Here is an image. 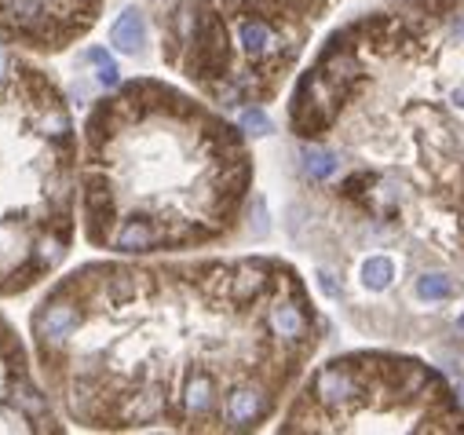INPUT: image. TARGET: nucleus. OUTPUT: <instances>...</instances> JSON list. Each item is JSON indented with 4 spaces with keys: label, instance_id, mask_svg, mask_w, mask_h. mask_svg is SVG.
<instances>
[{
    "label": "nucleus",
    "instance_id": "f257e3e1",
    "mask_svg": "<svg viewBox=\"0 0 464 435\" xmlns=\"http://www.w3.org/2000/svg\"><path fill=\"white\" fill-rule=\"evenodd\" d=\"M289 431H431L460 435L464 406L442 373L399 355H352L314 373Z\"/></svg>",
    "mask_w": 464,
    "mask_h": 435
},
{
    "label": "nucleus",
    "instance_id": "f03ea898",
    "mask_svg": "<svg viewBox=\"0 0 464 435\" xmlns=\"http://www.w3.org/2000/svg\"><path fill=\"white\" fill-rule=\"evenodd\" d=\"M77 322H81L77 304H70V300H52V304H44V307L37 311V318H34V330H37V337H41V348H59V344L77 330Z\"/></svg>",
    "mask_w": 464,
    "mask_h": 435
},
{
    "label": "nucleus",
    "instance_id": "7ed1b4c3",
    "mask_svg": "<svg viewBox=\"0 0 464 435\" xmlns=\"http://www.w3.org/2000/svg\"><path fill=\"white\" fill-rule=\"evenodd\" d=\"M110 41H113V48H118V52L136 55L147 44V19H143V12H136V8L121 12L118 23H113V30H110Z\"/></svg>",
    "mask_w": 464,
    "mask_h": 435
},
{
    "label": "nucleus",
    "instance_id": "20e7f679",
    "mask_svg": "<svg viewBox=\"0 0 464 435\" xmlns=\"http://www.w3.org/2000/svg\"><path fill=\"white\" fill-rule=\"evenodd\" d=\"M121 253H150V249H161V231L154 220H129L118 238H113Z\"/></svg>",
    "mask_w": 464,
    "mask_h": 435
},
{
    "label": "nucleus",
    "instance_id": "39448f33",
    "mask_svg": "<svg viewBox=\"0 0 464 435\" xmlns=\"http://www.w3.org/2000/svg\"><path fill=\"white\" fill-rule=\"evenodd\" d=\"M12 399H15V406H19L30 420H37V424H44V420H48V399H44V395L26 381V377H19V381H15Z\"/></svg>",
    "mask_w": 464,
    "mask_h": 435
},
{
    "label": "nucleus",
    "instance_id": "423d86ee",
    "mask_svg": "<svg viewBox=\"0 0 464 435\" xmlns=\"http://www.w3.org/2000/svg\"><path fill=\"white\" fill-rule=\"evenodd\" d=\"M300 161H304V172L311 179H329L340 169V158L333 150H322V147H304L300 150Z\"/></svg>",
    "mask_w": 464,
    "mask_h": 435
},
{
    "label": "nucleus",
    "instance_id": "0eeeda50",
    "mask_svg": "<svg viewBox=\"0 0 464 435\" xmlns=\"http://www.w3.org/2000/svg\"><path fill=\"white\" fill-rule=\"evenodd\" d=\"M392 278H395V264L388 256H370L362 264V285L366 289H388Z\"/></svg>",
    "mask_w": 464,
    "mask_h": 435
},
{
    "label": "nucleus",
    "instance_id": "6e6552de",
    "mask_svg": "<svg viewBox=\"0 0 464 435\" xmlns=\"http://www.w3.org/2000/svg\"><path fill=\"white\" fill-rule=\"evenodd\" d=\"M63 249H66V238L59 235H44L41 242H37V253H34V260L41 264V271H48V267H55L59 260H63Z\"/></svg>",
    "mask_w": 464,
    "mask_h": 435
},
{
    "label": "nucleus",
    "instance_id": "1a4fd4ad",
    "mask_svg": "<svg viewBox=\"0 0 464 435\" xmlns=\"http://www.w3.org/2000/svg\"><path fill=\"white\" fill-rule=\"evenodd\" d=\"M417 296L420 300H446V296H453V282L446 275H424V278H417Z\"/></svg>",
    "mask_w": 464,
    "mask_h": 435
},
{
    "label": "nucleus",
    "instance_id": "9d476101",
    "mask_svg": "<svg viewBox=\"0 0 464 435\" xmlns=\"http://www.w3.org/2000/svg\"><path fill=\"white\" fill-rule=\"evenodd\" d=\"M41 132H48L52 140H70V118H66V111H63L59 102L44 111V118H41Z\"/></svg>",
    "mask_w": 464,
    "mask_h": 435
},
{
    "label": "nucleus",
    "instance_id": "9b49d317",
    "mask_svg": "<svg viewBox=\"0 0 464 435\" xmlns=\"http://www.w3.org/2000/svg\"><path fill=\"white\" fill-rule=\"evenodd\" d=\"M88 59H92V63L99 66V73H95V77H99V84L113 88V84L121 81V77H118V66H113V59H110V55H106L102 48H92V52H88Z\"/></svg>",
    "mask_w": 464,
    "mask_h": 435
},
{
    "label": "nucleus",
    "instance_id": "f8f14e48",
    "mask_svg": "<svg viewBox=\"0 0 464 435\" xmlns=\"http://www.w3.org/2000/svg\"><path fill=\"white\" fill-rule=\"evenodd\" d=\"M238 125H242V132H249V136H267V132H271L267 114H264V111H256V106H249V111H242Z\"/></svg>",
    "mask_w": 464,
    "mask_h": 435
},
{
    "label": "nucleus",
    "instance_id": "ddd939ff",
    "mask_svg": "<svg viewBox=\"0 0 464 435\" xmlns=\"http://www.w3.org/2000/svg\"><path fill=\"white\" fill-rule=\"evenodd\" d=\"M318 278H322V289H325L329 296H336V293H340V289H336V282H333V275H325V271H322Z\"/></svg>",
    "mask_w": 464,
    "mask_h": 435
},
{
    "label": "nucleus",
    "instance_id": "4468645a",
    "mask_svg": "<svg viewBox=\"0 0 464 435\" xmlns=\"http://www.w3.org/2000/svg\"><path fill=\"white\" fill-rule=\"evenodd\" d=\"M8 70H12V59H8L5 52H0V81H5V77H8Z\"/></svg>",
    "mask_w": 464,
    "mask_h": 435
},
{
    "label": "nucleus",
    "instance_id": "2eb2a0df",
    "mask_svg": "<svg viewBox=\"0 0 464 435\" xmlns=\"http://www.w3.org/2000/svg\"><path fill=\"white\" fill-rule=\"evenodd\" d=\"M460 330H464V314H460Z\"/></svg>",
    "mask_w": 464,
    "mask_h": 435
}]
</instances>
